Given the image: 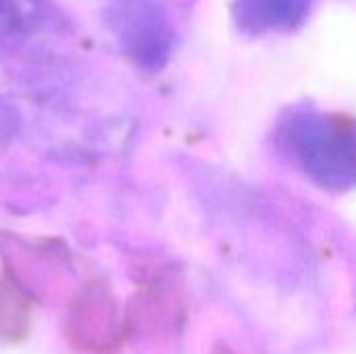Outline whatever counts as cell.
Returning a JSON list of instances; mask_svg holds the SVG:
<instances>
[{"label": "cell", "mask_w": 356, "mask_h": 354, "mask_svg": "<svg viewBox=\"0 0 356 354\" xmlns=\"http://www.w3.org/2000/svg\"><path fill=\"white\" fill-rule=\"evenodd\" d=\"M69 35L54 0H0V48L25 50Z\"/></svg>", "instance_id": "obj_2"}, {"label": "cell", "mask_w": 356, "mask_h": 354, "mask_svg": "<svg viewBox=\"0 0 356 354\" xmlns=\"http://www.w3.org/2000/svg\"><path fill=\"white\" fill-rule=\"evenodd\" d=\"M282 148L317 184L350 188L356 184V138L321 117H298L282 131Z\"/></svg>", "instance_id": "obj_1"}]
</instances>
